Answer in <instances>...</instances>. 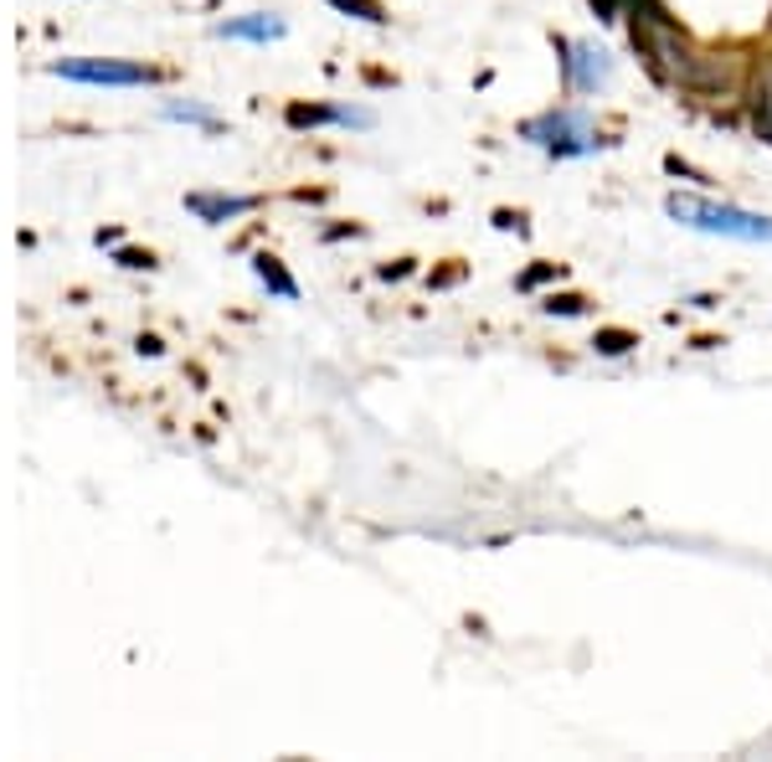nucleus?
Here are the masks:
<instances>
[{"instance_id": "423d86ee", "label": "nucleus", "mask_w": 772, "mask_h": 762, "mask_svg": "<svg viewBox=\"0 0 772 762\" xmlns=\"http://www.w3.org/2000/svg\"><path fill=\"white\" fill-rule=\"evenodd\" d=\"M253 207H258L253 196H211V191H191V196H186V211L201 217V222H211V227L232 222V217H248Z\"/></svg>"}, {"instance_id": "9b49d317", "label": "nucleus", "mask_w": 772, "mask_h": 762, "mask_svg": "<svg viewBox=\"0 0 772 762\" xmlns=\"http://www.w3.org/2000/svg\"><path fill=\"white\" fill-rule=\"evenodd\" d=\"M634 335H628V330H597L593 335V351L597 356H624V351H634Z\"/></svg>"}, {"instance_id": "f03ea898", "label": "nucleus", "mask_w": 772, "mask_h": 762, "mask_svg": "<svg viewBox=\"0 0 772 762\" xmlns=\"http://www.w3.org/2000/svg\"><path fill=\"white\" fill-rule=\"evenodd\" d=\"M52 73L62 83H88V88H149L155 83V67L119 62V58H62L52 62Z\"/></svg>"}, {"instance_id": "20e7f679", "label": "nucleus", "mask_w": 772, "mask_h": 762, "mask_svg": "<svg viewBox=\"0 0 772 762\" xmlns=\"http://www.w3.org/2000/svg\"><path fill=\"white\" fill-rule=\"evenodd\" d=\"M572 58H566V77H572V88H582V93H593V88H603L613 77V62H608V52L603 46H587V42H562Z\"/></svg>"}, {"instance_id": "4468645a", "label": "nucleus", "mask_w": 772, "mask_h": 762, "mask_svg": "<svg viewBox=\"0 0 772 762\" xmlns=\"http://www.w3.org/2000/svg\"><path fill=\"white\" fill-rule=\"evenodd\" d=\"M551 273H556V269H551V263H541V269H531V273H525V279H520V289H535V284H546Z\"/></svg>"}, {"instance_id": "7ed1b4c3", "label": "nucleus", "mask_w": 772, "mask_h": 762, "mask_svg": "<svg viewBox=\"0 0 772 762\" xmlns=\"http://www.w3.org/2000/svg\"><path fill=\"white\" fill-rule=\"evenodd\" d=\"M520 135L531 139V145H541L546 155H556V160H572V155H593L597 139L593 129H587V119L582 114H572V108H556V114H541V119H531Z\"/></svg>"}, {"instance_id": "2eb2a0df", "label": "nucleus", "mask_w": 772, "mask_h": 762, "mask_svg": "<svg viewBox=\"0 0 772 762\" xmlns=\"http://www.w3.org/2000/svg\"><path fill=\"white\" fill-rule=\"evenodd\" d=\"M593 11H597V21H613V15H618V0H593Z\"/></svg>"}, {"instance_id": "6e6552de", "label": "nucleus", "mask_w": 772, "mask_h": 762, "mask_svg": "<svg viewBox=\"0 0 772 762\" xmlns=\"http://www.w3.org/2000/svg\"><path fill=\"white\" fill-rule=\"evenodd\" d=\"M253 279L268 289V294H279V300H299V284L289 279V269H283L273 253H258L253 258Z\"/></svg>"}, {"instance_id": "ddd939ff", "label": "nucleus", "mask_w": 772, "mask_h": 762, "mask_svg": "<svg viewBox=\"0 0 772 762\" xmlns=\"http://www.w3.org/2000/svg\"><path fill=\"white\" fill-rule=\"evenodd\" d=\"M114 263H119V269H155V258L134 253V248H119V253H114Z\"/></svg>"}, {"instance_id": "1a4fd4ad", "label": "nucleus", "mask_w": 772, "mask_h": 762, "mask_svg": "<svg viewBox=\"0 0 772 762\" xmlns=\"http://www.w3.org/2000/svg\"><path fill=\"white\" fill-rule=\"evenodd\" d=\"M165 119L196 124V129H207V135H217V129H222V119H217L211 108H201V104H180V98H170V104H165Z\"/></svg>"}, {"instance_id": "0eeeda50", "label": "nucleus", "mask_w": 772, "mask_h": 762, "mask_svg": "<svg viewBox=\"0 0 772 762\" xmlns=\"http://www.w3.org/2000/svg\"><path fill=\"white\" fill-rule=\"evenodd\" d=\"M283 31H289V27H283L279 15H263V11H253V15H232V21H222V27H217V36H232V42L268 46V42H279Z\"/></svg>"}, {"instance_id": "f8f14e48", "label": "nucleus", "mask_w": 772, "mask_h": 762, "mask_svg": "<svg viewBox=\"0 0 772 762\" xmlns=\"http://www.w3.org/2000/svg\"><path fill=\"white\" fill-rule=\"evenodd\" d=\"M541 310H546V314H582V310H587V300H582V294H551Z\"/></svg>"}, {"instance_id": "f257e3e1", "label": "nucleus", "mask_w": 772, "mask_h": 762, "mask_svg": "<svg viewBox=\"0 0 772 762\" xmlns=\"http://www.w3.org/2000/svg\"><path fill=\"white\" fill-rule=\"evenodd\" d=\"M665 211L675 222L696 227V232H721V238H742V242H772V217L758 211L727 207V201H700V196H669Z\"/></svg>"}, {"instance_id": "9d476101", "label": "nucleus", "mask_w": 772, "mask_h": 762, "mask_svg": "<svg viewBox=\"0 0 772 762\" xmlns=\"http://www.w3.org/2000/svg\"><path fill=\"white\" fill-rule=\"evenodd\" d=\"M325 6H335L341 15H356V21H366V27H386L382 0H325Z\"/></svg>"}, {"instance_id": "39448f33", "label": "nucleus", "mask_w": 772, "mask_h": 762, "mask_svg": "<svg viewBox=\"0 0 772 762\" xmlns=\"http://www.w3.org/2000/svg\"><path fill=\"white\" fill-rule=\"evenodd\" d=\"M283 124L289 129H320V124H356V129H366L372 114L366 108H330V104H289L283 108Z\"/></svg>"}]
</instances>
